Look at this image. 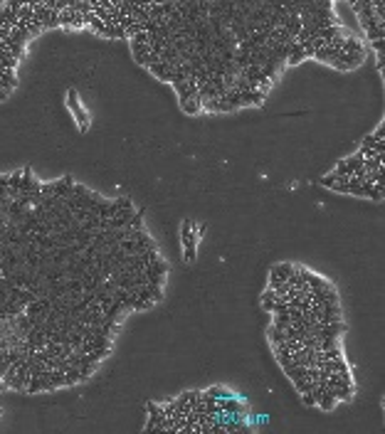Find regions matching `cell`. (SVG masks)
Listing matches in <instances>:
<instances>
[{"mask_svg": "<svg viewBox=\"0 0 385 434\" xmlns=\"http://www.w3.org/2000/svg\"><path fill=\"white\" fill-rule=\"evenodd\" d=\"M301 400H304V405H309V407H316V400H314V395H311V392H304V395H301Z\"/></svg>", "mask_w": 385, "mask_h": 434, "instance_id": "52a82bcc", "label": "cell"}, {"mask_svg": "<svg viewBox=\"0 0 385 434\" xmlns=\"http://www.w3.org/2000/svg\"><path fill=\"white\" fill-rule=\"evenodd\" d=\"M198 240H200L198 227L188 220V222L183 225V229H180V242H183V252H185V262H188V264L195 262V247H198Z\"/></svg>", "mask_w": 385, "mask_h": 434, "instance_id": "6da1fadb", "label": "cell"}, {"mask_svg": "<svg viewBox=\"0 0 385 434\" xmlns=\"http://www.w3.org/2000/svg\"><path fill=\"white\" fill-rule=\"evenodd\" d=\"M15 87H18V74H15V69H0V89L8 92V94H13Z\"/></svg>", "mask_w": 385, "mask_h": 434, "instance_id": "8992f818", "label": "cell"}, {"mask_svg": "<svg viewBox=\"0 0 385 434\" xmlns=\"http://www.w3.org/2000/svg\"><path fill=\"white\" fill-rule=\"evenodd\" d=\"M32 20H37L40 25H42V30L59 27V10H52V8L37 5V8H35V13H32Z\"/></svg>", "mask_w": 385, "mask_h": 434, "instance_id": "3957f363", "label": "cell"}, {"mask_svg": "<svg viewBox=\"0 0 385 434\" xmlns=\"http://www.w3.org/2000/svg\"><path fill=\"white\" fill-rule=\"evenodd\" d=\"M294 269L296 266L294 264H289V262H284V264H274L272 266V271H270V289H274L277 284H284L294 274Z\"/></svg>", "mask_w": 385, "mask_h": 434, "instance_id": "277c9868", "label": "cell"}, {"mask_svg": "<svg viewBox=\"0 0 385 434\" xmlns=\"http://www.w3.org/2000/svg\"><path fill=\"white\" fill-rule=\"evenodd\" d=\"M148 69H151V74H156L158 79H163V82H171V79H173V64H168V62H163V59L151 62Z\"/></svg>", "mask_w": 385, "mask_h": 434, "instance_id": "5b68a950", "label": "cell"}, {"mask_svg": "<svg viewBox=\"0 0 385 434\" xmlns=\"http://www.w3.org/2000/svg\"><path fill=\"white\" fill-rule=\"evenodd\" d=\"M67 106H69V111L74 113V119H77L79 131H87V129H89V116L84 111V106H82V101H79V96H77L74 89H69V94H67Z\"/></svg>", "mask_w": 385, "mask_h": 434, "instance_id": "7a4b0ae2", "label": "cell"}]
</instances>
